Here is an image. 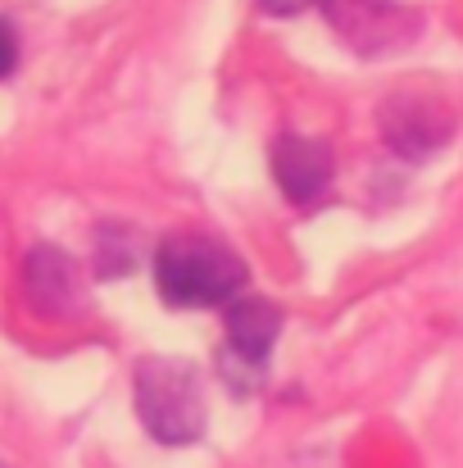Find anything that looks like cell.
Masks as SVG:
<instances>
[{
    "mask_svg": "<svg viewBox=\"0 0 463 468\" xmlns=\"http://www.w3.org/2000/svg\"><path fill=\"white\" fill-rule=\"evenodd\" d=\"M154 287L173 310H214L232 305L250 287V273L232 246L200 232H177L154 255Z\"/></svg>",
    "mask_w": 463,
    "mask_h": 468,
    "instance_id": "obj_1",
    "label": "cell"
},
{
    "mask_svg": "<svg viewBox=\"0 0 463 468\" xmlns=\"http://www.w3.org/2000/svg\"><path fill=\"white\" fill-rule=\"evenodd\" d=\"M137 414L154 441L191 446L205 432L200 378L186 359H146L137 364Z\"/></svg>",
    "mask_w": 463,
    "mask_h": 468,
    "instance_id": "obj_2",
    "label": "cell"
},
{
    "mask_svg": "<svg viewBox=\"0 0 463 468\" xmlns=\"http://www.w3.org/2000/svg\"><path fill=\"white\" fill-rule=\"evenodd\" d=\"M223 310H227V355H223V364H232L223 373L232 378L237 368H246L250 382L259 387L264 364H268V350H273V341L282 332V314L273 310L264 296H250V292H241Z\"/></svg>",
    "mask_w": 463,
    "mask_h": 468,
    "instance_id": "obj_3",
    "label": "cell"
},
{
    "mask_svg": "<svg viewBox=\"0 0 463 468\" xmlns=\"http://www.w3.org/2000/svg\"><path fill=\"white\" fill-rule=\"evenodd\" d=\"M322 9L354 50H391L405 46V37L414 32V14L405 0H322Z\"/></svg>",
    "mask_w": 463,
    "mask_h": 468,
    "instance_id": "obj_4",
    "label": "cell"
},
{
    "mask_svg": "<svg viewBox=\"0 0 463 468\" xmlns=\"http://www.w3.org/2000/svg\"><path fill=\"white\" fill-rule=\"evenodd\" d=\"M273 173H278V186L287 200L313 205L331 182V151L309 137H282L273 146Z\"/></svg>",
    "mask_w": 463,
    "mask_h": 468,
    "instance_id": "obj_5",
    "label": "cell"
},
{
    "mask_svg": "<svg viewBox=\"0 0 463 468\" xmlns=\"http://www.w3.org/2000/svg\"><path fill=\"white\" fill-rule=\"evenodd\" d=\"M27 301L50 318H68L82 310V282L78 269L59 250H32L27 255Z\"/></svg>",
    "mask_w": 463,
    "mask_h": 468,
    "instance_id": "obj_6",
    "label": "cell"
},
{
    "mask_svg": "<svg viewBox=\"0 0 463 468\" xmlns=\"http://www.w3.org/2000/svg\"><path fill=\"white\" fill-rule=\"evenodd\" d=\"M14 64H18V37H14V27L0 18V78H9Z\"/></svg>",
    "mask_w": 463,
    "mask_h": 468,
    "instance_id": "obj_7",
    "label": "cell"
},
{
    "mask_svg": "<svg viewBox=\"0 0 463 468\" xmlns=\"http://www.w3.org/2000/svg\"><path fill=\"white\" fill-rule=\"evenodd\" d=\"M268 14H296V9H305V5H313V0H259Z\"/></svg>",
    "mask_w": 463,
    "mask_h": 468,
    "instance_id": "obj_8",
    "label": "cell"
}]
</instances>
